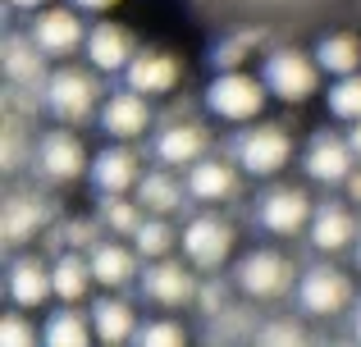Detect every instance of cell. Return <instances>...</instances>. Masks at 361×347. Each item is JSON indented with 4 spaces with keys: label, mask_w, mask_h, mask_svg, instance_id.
Wrapping results in <instances>:
<instances>
[{
    "label": "cell",
    "mask_w": 361,
    "mask_h": 347,
    "mask_svg": "<svg viewBox=\"0 0 361 347\" xmlns=\"http://www.w3.org/2000/svg\"><path fill=\"white\" fill-rule=\"evenodd\" d=\"M42 106L60 119V128H78L87 119H101L106 92H101L97 69H78V64L51 69V78L42 82Z\"/></svg>",
    "instance_id": "6da1fadb"
},
{
    "label": "cell",
    "mask_w": 361,
    "mask_h": 347,
    "mask_svg": "<svg viewBox=\"0 0 361 347\" xmlns=\"http://www.w3.org/2000/svg\"><path fill=\"white\" fill-rule=\"evenodd\" d=\"M320 64L316 55L298 51V46H274V51H265L261 60V82L265 92H270L274 101H283V106H302V101H311L320 92Z\"/></svg>",
    "instance_id": "7a4b0ae2"
},
{
    "label": "cell",
    "mask_w": 361,
    "mask_h": 347,
    "mask_svg": "<svg viewBox=\"0 0 361 347\" xmlns=\"http://www.w3.org/2000/svg\"><path fill=\"white\" fill-rule=\"evenodd\" d=\"M229 156L247 178H279L293 160V133L283 124H247L233 133Z\"/></svg>",
    "instance_id": "3957f363"
},
{
    "label": "cell",
    "mask_w": 361,
    "mask_h": 347,
    "mask_svg": "<svg viewBox=\"0 0 361 347\" xmlns=\"http://www.w3.org/2000/svg\"><path fill=\"white\" fill-rule=\"evenodd\" d=\"M298 279L293 275V260L274 247H256L233 265V288L247 302H283L288 293H298Z\"/></svg>",
    "instance_id": "277c9868"
},
{
    "label": "cell",
    "mask_w": 361,
    "mask_h": 347,
    "mask_svg": "<svg viewBox=\"0 0 361 347\" xmlns=\"http://www.w3.org/2000/svg\"><path fill=\"white\" fill-rule=\"evenodd\" d=\"M265 101H270V92H265L261 78H252L247 69L238 73H215L211 87H206V110H211L220 124H261V110Z\"/></svg>",
    "instance_id": "5b68a950"
},
{
    "label": "cell",
    "mask_w": 361,
    "mask_h": 347,
    "mask_svg": "<svg viewBox=\"0 0 361 347\" xmlns=\"http://www.w3.org/2000/svg\"><path fill=\"white\" fill-rule=\"evenodd\" d=\"M211 128L197 124V119H169V124H160L156 133H151V160L160 165V170H192V165H202L211 151Z\"/></svg>",
    "instance_id": "8992f818"
},
{
    "label": "cell",
    "mask_w": 361,
    "mask_h": 347,
    "mask_svg": "<svg viewBox=\"0 0 361 347\" xmlns=\"http://www.w3.org/2000/svg\"><path fill=\"white\" fill-rule=\"evenodd\" d=\"M353 306V279L329 260H316L311 270H302L298 279V311L311 320H334Z\"/></svg>",
    "instance_id": "52a82bcc"
},
{
    "label": "cell",
    "mask_w": 361,
    "mask_h": 347,
    "mask_svg": "<svg viewBox=\"0 0 361 347\" xmlns=\"http://www.w3.org/2000/svg\"><path fill=\"white\" fill-rule=\"evenodd\" d=\"M311 215H316V201L307 196V187L274 183L256 196V224H261L270 238H298V233H307Z\"/></svg>",
    "instance_id": "ba28073f"
},
{
    "label": "cell",
    "mask_w": 361,
    "mask_h": 347,
    "mask_svg": "<svg viewBox=\"0 0 361 347\" xmlns=\"http://www.w3.org/2000/svg\"><path fill=\"white\" fill-rule=\"evenodd\" d=\"M183 260L192 270H202V275H211V270H220L224 260L233 256V247H238V229H233L224 215H192V220L183 224Z\"/></svg>",
    "instance_id": "9c48e42d"
},
{
    "label": "cell",
    "mask_w": 361,
    "mask_h": 347,
    "mask_svg": "<svg viewBox=\"0 0 361 347\" xmlns=\"http://www.w3.org/2000/svg\"><path fill=\"white\" fill-rule=\"evenodd\" d=\"M60 220L55 215V206L46 201L42 192H9L5 201H0V242H5L9 251H23L27 242L46 238V229Z\"/></svg>",
    "instance_id": "30bf717a"
},
{
    "label": "cell",
    "mask_w": 361,
    "mask_h": 347,
    "mask_svg": "<svg viewBox=\"0 0 361 347\" xmlns=\"http://www.w3.org/2000/svg\"><path fill=\"white\" fill-rule=\"evenodd\" d=\"M32 165H37V174L55 187H69V183H78L82 174H92V156H87V146L78 142L73 128H51V133L37 137Z\"/></svg>",
    "instance_id": "8fae6325"
},
{
    "label": "cell",
    "mask_w": 361,
    "mask_h": 347,
    "mask_svg": "<svg viewBox=\"0 0 361 347\" xmlns=\"http://www.w3.org/2000/svg\"><path fill=\"white\" fill-rule=\"evenodd\" d=\"M197 288H202V279H197L192 265H183V260H151V265H142V279H137V293L147 297L151 306H160V311H178V306H192L197 302Z\"/></svg>",
    "instance_id": "7c38bea8"
},
{
    "label": "cell",
    "mask_w": 361,
    "mask_h": 347,
    "mask_svg": "<svg viewBox=\"0 0 361 347\" xmlns=\"http://www.w3.org/2000/svg\"><path fill=\"white\" fill-rule=\"evenodd\" d=\"M23 32L32 37V46L46 60H64V55H73L78 46H87V27H82V18H78L73 5H51V9H42V14H32Z\"/></svg>",
    "instance_id": "4fadbf2b"
},
{
    "label": "cell",
    "mask_w": 361,
    "mask_h": 347,
    "mask_svg": "<svg viewBox=\"0 0 361 347\" xmlns=\"http://www.w3.org/2000/svg\"><path fill=\"white\" fill-rule=\"evenodd\" d=\"M357 151L348 142V133H329L320 128L316 137L307 142V156H302V170H307L311 183H325V187H343L348 178L357 174Z\"/></svg>",
    "instance_id": "5bb4252c"
},
{
    "label": "cell",
    "mask_w": 361,
    "mask_h": 347,
    "mask_svg": "<svg viewBox=\"0 0 361 347\" xmlns=\"http://www.w3.org/2000/svg\"><path fill=\"white\" fill-rule=\"evenodd\" d=\"M183 82V60L165 46H142L133 55V64L123 69V87L137 92V96L156 101V96H169V92Z\"/></svg>",
    "instance_id": "9a60e30c"
},
{
    "label": "cell",
    "mask_w": 361,
    "mask_h": 347,
    "mask_svg": "<svg viewBox=\"0 0 361 347\" xmlns=\"http://www.w3.org/2000/svg\"><path fill=\"white\" fill-rule=\"evenodd\" d=\"M142 156H137V146H128V142H110V146H101L97 156H92V187H97L101 196H133L137 192V183H142Z\"/></svg>",
    "instance_id": "2e32d148"
},
{
    "label": "cell",
    "mask_w": 361,
    "mask_h": 347,
    "mask_svg": "<svg viewBox=\"0 0 361 347\" xmlns=\"http://www.w3.org/2000/svg\"><path fill=\"white\" fill-rule=\"evenodd\" d=\"M5 293H9V302H14V311H42V306L51 302L55 279H51V265L42 260V251H18V256L9 260Z\"/></svg>",
    "instance_id": "e0dca14e"
},
{
    "label": "cell",
    "mask_w": 361,
    "mask_h": 347,
    "mask_svg": "<svg viewBox=\"0 0 361 347\" xmlns=\"http://www.w3.org/2000/svg\"><path fill=\"white\" fill-rule=\"evenodd\" d=\"M243 178L247 174L238 170L233 156H206L202 165H192V170L183 174V183H188V196H192L197 206H224L243 192Z\"/></svg>",
    "instance_id": "ac0fdd59"
},
{
    "label": "cell",
    "mask_w": 361,
    "mask_h": 347,
    "mask_svg": "<svg viewBox=\"0 0 361 347\" xmlns=\"http://www.w3.org/2000/svg\"><path fill=\"white\" fill-rule=\"evenodd\" d=\"M142 46H137V37H133V27H123V23H110V18H101V23H92L87 27V46H82V55H87V64L97 73H119L123 78V69L133 64V55H137Z\"/></svg>",
    "instance_id": "d6986e66"
},
{
    "label": "cell",
    "mask_w": 361,
    "mask_h": 347,
    "mask_svg": "<svg viewBox=\"0 0 361 347\" xmlns=\"http://www.w3.org/2000/svg\"><path fill=\"white\" fill-rule=\"evenodd\" d=\"M151 124H156V110H151L147 96H137V92L119 87L106 96V106H101V128H106L110 142H137V137L151 133Z\"/></svg>",
    "instance_id": "ffe728a7"
},
{
    "label": "cell",
    "mask_w": 361,
    "mask_h": 347,
    "mask_svg": "<svg viewBox=\"0 0 361 347\" xmlns=\"http://www.w3.org/2000/svg\"><path fill=\"white\" fill-rule=\"evenodd\" d=\"M353 210H357L353 201H320V206H316L307 238H311V247H316L320 256H338V251L357 247L361 224H357V215H353Z\"/></svg>",
    "instance_id": "44dd1931"
},
{
    "label": "cell",
    "mask_w": 361,
    "mask_h": 347,
    "mask_svg": "<svg viewBox=\"0 0 361 347\" xmlns=\"http://www.w3.org/2000/svg\"><path fill=\"white\" fill-rule=\"evenodd\" d=\"M87 260H92L97 288H106V293H119V288H128V284L142 279V270H137L142 256L133 251V242H123V238H101L97 247L87 251Z\"/></svg>",
    "instance_id": "7402d4cb"
},
{
    "label": "cell",
    "mask_w": 361,
    "mask_h": 347,
    "mask_svg": "<svg viewBox=\"0 0 361 347\" xmlns=\"http://www.w3.org/2000/svg\"><path fill=\"white\" fill-rule=\"evenodd\" d=\"M87 315H92V329H97L101 347H133V339H137V329H142L133 302L119 297V293H101L97 302L87 306Z\"/></svg>",
    "instance_id": "603a6c76"
},
{
    "label": "cell",
    "mask_w": 361,
    "mask_h": 347,
    "mask_svg": "<svg viewBox=\"0 0 361 347\" xmlns=\"http://www.w3.org/2000/svg\"><path fill=\"white\" fill-rule=\"evenodd\" d=\"M0 69H5L9 87H32V92H42V82L51 78L46 55L32 46V37H27V32H5V46H0Z\"/></svg>",
    "instance_id": "cb8c5ba5"
},
{
    "label": "cell",
    "mask_w": 361,
    "mask_h": 347,
    "mask_svg": "<svg viewBox=\"0 0 361 347\" xmlns=\"http://www.w3.org/2000/svg\"><path fill=\"white\" fill-rule=\"evenodd\" d=\"M133 196H137V206L147 215H160V220L178 215V210H183V201H192L183 178H174V170H160V165H151V170L142 174V183H137V192H133Z\"/></svg>",
    "instance_id": "d4e9b609"
},
{
    "label": "cell",
    "mask_w": 361,
    "mask_h": 347,
    "mask_svg": "<svg viewBox=\"0 0 361 347\" xmlns=\"http://www.w3.org/2000/svg\"><path fill=\"white\" fill-rule=\"evenodd\" d=\"M265 42H270V27H233V32H220L211 42L206 60H211L215 73H238V69H247V60H252Z\"/></svg>",
    "instance_id": "484cf974"
},
{
    "label": "cell",
    "mask_w": 361,
    "mask_h": 347,
    "mask_svg": "<svg viewBox=\"0 0 361 347\" xmlns=\"http://www.w3.org/2000/svg\"><path fill=\"white\" fill-rule=\"evenodd\" d=\"M51 279H55V302H60V306H78V302H87L92 288H97L87 251H60V256L51 260Z\"/></svg>",
    "instance_id": "4316f807"
},
{
    "label": "cell",
    "mask_w": 361,
    "mask_h": 347,
    "mask_svg": "<svg viewBox=\"0 0 361 347\" xmlns=\"http://www.w3.org/2000/svg\"><path fill=\"white\" fill-rule=\"evenodd\" d=\"M316 64L320 73H329V78H353V73H361V37L357 32H325L316 42Z\"/></svg>",
    "instance_id": "83f0119b"
},
{
    "label": "cell",
    "mask_w": 361,
    "mask_h": 347,
    "mask_svg": "<svg viewBox=\"0 0 361 347\" xmlns=\"http://www.w3.org/2000/svg\"><path fill=\"white\" fill-rule=\"evenodd\" d=\"M97 329H92V315L78 306H60V311L46 315L42 324V347H92Z\"/></svg>",
    "instance_id": "f1b7e54d"
},
{
    "label": "cell",
    "mask_w": 361,
    "mask_h": 347,
    "mask_svg": "<svg viewBox=\"0 0 361 347\" xmlns=\"http://www.w3.org/2000/svg\"><path fill=\"white\" fill-rule=\"evenodd\" d=\"M178 242H183V233L174 229V220H160V215H147L142 229L133 233V251H137L147 265H151V260H169Z\"/></svg>",
    "instance_id": "f546056e"
},
{
    "label": "cell",
    "mask_w": 361,
    "mask_h": 347,
    "mask_svg": "<svg viewBox=\"0 0 361 347\" xmlns=\"http://www.w3.org/2000/svg\"><path fill=\"white\" fill-rule=\"evenodd\" d=\"M97 220L101 229L110 233V238H128L142 229V220H147V210L137 206V196H101L97 201Z\"/></svg>",
    "instance_id": "4dcf8cb0"
},
{
    "label": "cell",
    "mask_w": 361,
    "mask_h": 347,
    "mask_svg": "<svg viewBox=\"0 0 361 347\" xmlns=\"http://www.w3.org/2000/svg\"><path fill=\"white\" fill-rule=\"evenodd\" d=\"M27 156H37V137H27V119L5 115V124H0V165H5V174H18Z\"/></svg>",
    "instance_id": "1f68e13d"
},
{
    "label": "cell",
    "mask_w": 361,
    "mask_h": 347,
    "mask_svg": "<svg viewBox=\"0 0 361 347\" xmlns=\"http://www.w3.org/2000/svg\"><path fill=\"white\" fill-rule=\"evenodd\" d=\"M252 347H311V334H307L302 320L279 315V320H265L261 329L252 334Z\"/></svg>",
    "instance_id": "d6a6232c"
},
{
    "label": "cell",
    "mask_w": 361,
    "mask_h": 347,
    "mask_svg": "<svg viewBox=\"0 0 361 347\" xmlns=\"http://www.w3.org/2000/svg\"><path fill=\"white\" fill-rule=\"evenodd\" d=\"M325 106H329V115L334 119H343L348 128L361 124V73H353V78H338V82H329V96H325Z\"/></svg>",
    "instance_id": "836d02e7"
},
{
    "label": "cell",
    "mask_w": 361,
    "mask_h": 347,
    "mask_svg": "<svg viewBox=\"0 0 361 347\" xmlns=\"http://www.w3.org/2000/svg\"><path fill=\"white\" fill-rule=\"evenodd\" d=\"M133 347H188V329L178 320H169V315H160V320H147L137 329V339Z\"/></svg>",
    "instance_id": "e575fe53"
},
{
    "label": "cell",
    "mask_w": 361,
    "mask_h": 347,
    "mask_svg": "<svg viewBox=\"0 0 361 347\" xmlns=\"http://www.w3.org/2000/svg\"><path fill=\"white\" fill-rule=\"evenodd\" d=\"M0 347H42L32 320H27L23 311H5L0 315Z\"/></svg>",
    "instance_id": "d590c367"
},
{
    "label": "cell",
    "mask_w": 361,
    "mask_h": 347,
    "mask_svg": "<svg viewBox=\"0 0 361 347\" xmlns=\"http://www.w3.org/2000/svg\"><path fill=\"white\" fill-rule=\"evenodd\" d=\"M197 311L206 315V320H215V315L229 311V288H224V279H202V288H197Z\"/></svg>",
    "instance_id": "8d00e7d4"
},
{
    "label": "cell",
    "mask_w": 361,
    "mask_h": 347,
    "mask_svg": "<svg viewBox=\"0 0 361 347\" xmlns=\"http://www.w3.org/2000/svg\"><path fill=\"white\" fill-rule=\"evenodd\" d=\"M78 14H110V9L119 5V0H69Z\"/></svg>",
    "instance_id": "74e56055"
},
{
    "label": "cell",
    "mask_w": 361,
    "mask_h": 347,
    "mask_svg": "<svg viewBox=\"0 0 361 347\" xmlns=\"http://www.w3.org/2000/svg\"><path fill=\"white\" fill-rule=\"evenodd\" d=\"M5 5H9V9H18V14H27V18H32V14H42V9H51V0H5Z\"/></svg>",
    "instance_id": "f35d334b"
},
{
    "label": "cell",
    "mask_w": 361,
    "mask_h": 347,
    "mask_svg": "<svg viewBox=\"0 0 361 347\" xmlns=\"http://www.w3.org/2000/svg\"><path fill=\"white\" fill-rule=\"evenodd\" d=\"M343 192H348L343 201H353V206H361V165H357V174H353V178H348V183H343Z\"/></svg>",
    "instance_id": "ab89813d"
},
{
    "label": "cell",
    "mask_w": 361,
    "mask_h": 347,
    "mask_svg": "<svg viewBox=\"0 0 361 347\" xmlns=\"http://www.w3.org/2000/svg\"><path fill=\"white\" fill-rule=\"evenodd\" d=\"M348 142H353V151H357V160H361V124L348 128Z\"/></svg>",
    "instance_id": "60d3db41"
},
{
    "label": "cell",
    "mask_w": 361,
    "mask_h": 347,
    "mask_svg": "<svg viewBox=\"0 0 361 347\" xmlns=\"http://www.w3.org/2000/svg\"><path fill=\"white\" fill-rule=\"evenodd\" d=\"M353 347H361V306L353 311Z\"/></svg>",
    "instance_id": "b9f144b4"
},
{
    "label": "cell",
    "mask_w": 361,
    "mask_h": 347,
    "mask_svg": "<svg viewBox=\"0 0 361 347\" xmlns=\"http://www.w3.org/2000/svg\"><path fill=\"white\" fill-rule=\"evenodd\" d=\"M353 260L361 265V233H357V247H353Z\"/></svg>",
    "instance_id": "7bdbcfd3"
}]
</instances>
